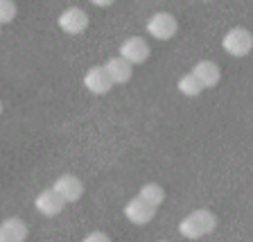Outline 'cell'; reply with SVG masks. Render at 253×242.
Here are the masks:
<instances>
[{
    "label": "cell",
    "instance_id": "6da1fadb",
    "mask_svg": "<svg viewBox=\"0 0 253 242\" xmlns=\"http://www.w3.org/2000/svg\"><path fill=\"white\" fill-rule=\"evenodd\" d=\"M217 229V217L208 208H197L190 215H185L179 224V233L190 240H199V238L211 236Z\"/></svg>",
    "mask_w": 253,
    "mask_h": 242
},
{
    "label": "cell",
    "instance_id": "7a4b0ae2",
    "mask_svg": "<svg viewBox=\"0 0 253 242\" xmlns=\"http://www.w3.org/2000/svg\"><path fill=\"white\" fill-rule=\"evenodd\" d=\"M221 48H224V52L231 54V57L242 59L253 50V34L247 27H233V30H228L226 34H224Z\"/></svg>",
    "mask_w": 253,
    "mask_h": 242
},
{
    "label": "cell",
    "instance_id": "3957f363",
    "mask_svg": "<svg viewBox=\"0 0 253 242\" xmlns=\"http://www.w3.org/2000/svg\"><path fill=\"white\" fill-rule=\"evenodd\" d=\"M179 32V21L169 11H156L147 21V34L156 41H169Z\"/></svg>",
    "mask_w": 253,
    "mask_h": 242
},
{
    "label": "cell",
    "instance_id": "277c9868",
    "mask_svg": "<svg viewBox=\"0 0 253 242\" xmlns=\"http://www.w3.org/2000/svg\"><path fill=\"white\" fill-rule=\"evenodd\" d=\"M57 25L61 32L70 34V37H77L88 27V14L84 9H79V7H68V9H63L59 14Z\"/></svg>",
    "mask_w": 253,
    "mask_h": 242
},
{
    "label": "cell",
    "instance_id": "5b68a950",
    "mask_svg": "<svg viewBox=\"0 0 253 242\" xmlns=\"http://www.w3.org/2000/svg\"><path fill=\"white\" fill-rule=\"evenodd\" d=\"M154 215H156V208H154L152 204H147L140 195L131 197L125 206V217L131 222V224H136V227H145V224H149V222L154 220Z\"/></svg>",
    "mask_w": 253,
    "mask_h": 242
},
{
    "label": "cell",
    "instance_id": "8992f818",
    "mask_svg": "<svg viewBox=\"0 0 253 242\" xmlns=\"http://www.w3.org/2000/svg\"><path fill=\"white\" fill-rule=\"evenodd\" d=\"M149 46L142 37H129L120 43V57L125 61H129L131 66H138V63H145L149 59Z\"/></svg>",
    "mask_w": 253,
    "mask_h": 242
},
{
    "label": "cell",
    "instance_id": "52a82bcc",
    "mask_svg": "<svg viewBox=\"0 0 253 242\" xmlns=\"http://www.w3.org/2000/svg\"><path fill=\"white\" fill-rule=\"evenodd\" d=\"M52 188L63 197L66 204H75V201L82 199V195H84V184H82V179H77V177L70 172L61 174V177L54 181Z\"/></svg>",
    "mask_w": 253,
    "mask_h": 242
},
{
    "label": "cell",
    "instance_id": "ba28073f",
    "mask_svg": "<svg viewBox=\"0 0 253 242\" xmlns=\"http://www.w3.org/2000/svg\"><path fill=\"white\" fill-rule=\"evenodd\" d=\"M84 86H86V91L93 95H106L113 89V82H111L104 66H93V68H88L84 75Z\"/></svg>",
    "mask_w": 253,
    "mask_h": 242
},
{
    "label": "cell",
    "instance_id": "9c48e42d",
    "mask_svg": "<svg viewBox=\"0 0 253 242\" xmlns=\"http://www.w3.org/2000/svg\"><path fill=\"white\" fill-rule=\"evenodd\" d=\"M34 206H37V211L45 217H54L66 208V201L63 197L59 195L54 188H45L43 193H39L37 199H34Z\"/></svg>",
    "mask_w": 253,
    "mask_h": 242
},
{
    "label": "cell",
    "instance_id": "30bf717a",
    "mask_svg": "<svg viewBox=\"0 0 253 242\" xmlns=\"http://www.w3.org/2000/svg\"><path fill=\"white\" fill-rule=\"evenodd\" d=\"M190 73L199 79L204 89H212V86L219 84V79H221L219 66H217L215 61H211V59H201V61H197Z\"/></svg>",
    "mask_w": 253,
    "mask_h": 242
},
{
    "label": "cell",
    "instance_id": "8fae6325",
    "mask_svg": "<svg viewBox=\"0 0 253 242\" xmlns=\"http://www.w3.org/2000/svg\"><path fill=\"white\" fill-rule=\"evenodd\" d=\"M27 238L25 222L18 217H7L0 224V242H23Z\"/></svg>",
    "mask_w": 253,
    "mask_h": 242
},
{
    "label": "cell",
    "instance_id": "7c38bea8",
    "mask_svg": "<svg viewBox=\"0 0 253 242\" xmlns=\"http://www.w3.org/2000/svg\"><path fill=\"white\" fill-rule=\"evenodd\" d=\"M104 68H106V73H109V77H111V82H113V86L116 84H126L129 79H131V63L129 61H125L122 57H113V59H109V61L104 63Z\"/></svg>",
    "mask_w": 253,
    "mask_h": 242
},
{
    "label": "cell",
    "instance_id": "4fadbf2b",
    "mask_svg": "<svg viewBox=\"0 0 253 242\" xmlns=\"http://www.w3.org/2000/svg\"><path fill=\"white\" fill-rule=\"evenodd\" d=\"M138 195L142 197V199L147 201V204H152L154 208H158V206L163 204V199H165V190L161 188L158 184H145V186H140V190H138Z\"/></svg>",
    "mask_w": 253,
    "mask_h": 242
},
{
    "label": "cell",
    "instance_id": "5bb4252c",
    "mask_svg": "<svg viewBox=\"0 0 253 242\" xmlns=\"http://www.w3.org/2000/svg\"><path fill=\"white\" fill-rule=\"evenodd\" d=\"M176 89H179L185 97H197V95L204 91V86H201V82L192 73H185L183 77L176 82Z\"/></svg>",
    "mask_w": 253,
    "mask_h": 242
},
{
    "label": "cell",
    "instance_id": "9a60e30c",
    "mask_svg": "<svg viewBox=\"0 0 253 242\" xmlns=\"http://www.w3.org/2000/svg\"><path fill=\"white\" fill-rule=\"evenodd\" d=\"M16 18V2L14 0H0V25L11 23Z\"/></svg>",
    "mask_w": 253,
    "mask_h": 242
},
{
    "label": "cell",
    "instance_id": "2e32d148",
    "mask_svg": "<svg viewBox=\"0 0 253 242\" xmlns=\"http://www.w3.org/2000/svg\"><path fill=\"white\" fill-rule=\"evenodd\" d=\"M109 242L111 240V236L109 233H102V231H95V233H88V236L84 238V242Z\"/></svg>",
    "mask_w": 253,
    "mask_h": 242
},
{
    "label": "cell",
    "instance_id": "e0dca14e",
    "mask_svg": "<svg viewBox=\"0 0 253 242\" xmlns=\"http://www.w3.org/2000/svg\"><path fill=\"white\" fill-rule=\"evenodd\" d=\"M90 5H95V7H111L116 0H88Z\"/></svg>",
    "mask_w": 253,
    "mask_h": 242
},
{
    "label": "cell",
    "instance_id": "ac0fdd59",
    "mask_svg": "<svg viewBox=\"0 0 253 242\" xmlns=\"http://www.w3.org/2000/svg\"><path fill=\"white\" fill-rule=\"evenodd\" d=\"M0 113H2V102H0Z\"/></svg>",
    "mask_w": 253,
    "mask_h": 242
},
{
    "label": "cell",
    "instance_id": "d6986e66",
    "mask_svg": "<svg viewBox=\"0 0 253 242\" xmlns=\"http://www.w3.org/2000/svg\"><path fill=\"white\" fill-rule=\"evenodd\" d=\"M0 27H2V25H0Z\"/></svg>",
    "mask_w": 253,
    "mask_h": 242
}]
</instances>
